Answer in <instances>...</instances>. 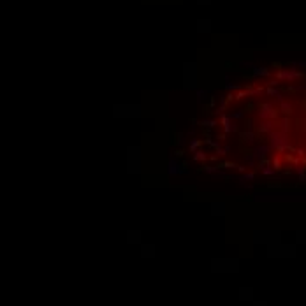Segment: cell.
Wrapping results in <instances>:
<instances>
[{
	"mask_svg": "<svg viewBox=\"0 0 306 306\" xmlns=\"http://www.w3.org/2000/svg\"><path fill=\"white\" fill-rule=\"evenodd\" d=\"M195 158H197V160H202V158H206V155H202V153L199 152L197 155H195Z\"/></svg>",
	"mask_w": 306,
	"mask_h": 306,
	"instance_id": "6da1fadb",
	"label": "cell"
}]
</instances>
